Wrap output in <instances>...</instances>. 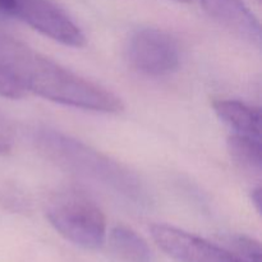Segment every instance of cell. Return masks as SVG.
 Masks as SVG:
<instances>
[{
    "label": "cell",
    "instance_id": "1",
    "mask_svg": "<svg viewBox=\"0 0 262 262\" xmlns=\"http://www.w3.org/2000/svg\"><path fill=\"white\" fill-rule=\"evenodd\" d=\"M0 71L25 92L58 104L97 113H119L124 107L112 91L64 68L2 30Z\"/></svg>",
    "mask_w": 262,
    "mask_h": 262
},
{
    "label": "cell",
    "instance_id": "2",
    "mask_svg": "<svg viewBox=\"0 0 262 262\" xmlns=\"http://www.w3.org/2000/svg\"><path fill=\"white\" fill-rule=\"evenodd\" d=\"M32 143L38 152L60 169L89 181L132 207L151 204L140 177L123 164L82 141L49 127L33 129Z\"/></svg>",
    "mask_w": 262,
    "mask_h": 262
},
{
    "label": "cell",
    "instance_id": "3",
    "mask_svg": "<svg viewBox=\"0 0 262 262\" xmlns=\"http://www.w3.org/2000/svg\"><path fill=\"white\" fill-rule=\"evenodd\" d=\"M45 214L54 229L78 247L100 248L106 238V217L99 205L77 187L53 192L45 202Z\"/></svg>",
    "mask_w": 262,
    "mask_h": 262
},
{
    "label": "cell",
    "instance_id": "4",
    "mask_svg": "<svg viewBox=\"0 0 262 262\" xmlns=\"http://www.w3.org/2000/svg\"><path fill=\"white\" fill-rule=\"evenodd\" d=\"M125 54L136 71L151 77L173 73L181 63L178 41L160 28L146 27L135 31L128 38Z\"/></svg>",
    "mask_w": 262,
    "mask_h": 262
},
{
    "label": "cell",
    "instance_id": "5",
    "mask_svg": "<svg viewBox=\"0 0 262 262\" xmlns=\"http://www.w3.org/2000/svg\"><path fill=\"white\" fill-rule=\"evenodd\" d=\"M14 19L69 48L86 45V36L79 26L53 0H17Z\"/></svg>",
    "mask_w": 262,
    "mask_h": 262
},
{
    "label": "cell",
    "instance_id": "6",
    "mask_svg": "<svg viewBox=\"0 0 262 262\" xmlns=\"http://www.w3.org/2000/svg\"><path fill=\"white\" fill-rule=\"evenodd\" d=\"M150 233L161 251L177 262H246L230 250L171 225L154 224Z\"/></svg>",
    "mask_w": 262,
    "mask_h": 262
},
{
    "label": "cell",
    "instance_id": "7",
    "mask_svg": "<svg viewBox=\"0 0 262 262\" xmlns=\"http://www.w3.org/2000/svg\"><path fill=\"white\" fill-rule=\"evenodd\" d=\"M205 12L233 35L257 48L261 46V26L243 0H199Z\"/></svg>",
    "mask_w": 262,
    "mask_h": 262
},
{
    "label": "cell",
    "instance_id": "8",
    "mask_svg": "<svg viewBox=\"0 0 262 262\" xmlns=\"http://www.w3.org/2000/svg\"><path fill=\"white\" fill-rule=\"evenodd\" d=\"M212 109L220 120L237 135L260 140V110L238 100L220 99L212 102Z\"/></svg>",
    "mask_w": 262,
    "mask_h": 262
},
{
    "label": "cell",
    "instance_id": "9",
    "mask_svg": "<svg viewBox=\"0 0 262 262\" xmlns=\"http://www.w3.org/2000/svg\"><path fill=\"white\" fill-rule=\"evenodd\" d=\"M109 247L120 262H154L150 246L138 233L125 225H117L109 234Z\"/></svg>",
    "mask_w": 262,
    "mask_h": 262
},
{
    "label": "cell",
    "instance_id": "10",
    "mask_svg": "<svg viewBox=\"0 0 262 262\" xmlns=\"http://www.w3.org/2000/svg\"><path fill=\"white\" fill-rule=\"evenodd\" d=\"M227 148L230 159L239 170L252 178H260L262 171L260 140L234 133L228 138Z\"/></svg>",
    "mask_w": 262,
    "mask_h": 262
},
{
    "label": "cell",
    "instance_id": "11",
    "mask_svg": "<svg viewBox=\"0 0 262 262\" xmlns=\"http://www.w3.org/2000/svg\"><path fill=\"white\" fill-rule=\"evenodd\" d=\"M230 251L246 262H261L260 243L247 235H230L228 238Z\"/></svg>",
    "mask_w": 262,
    "mask_h": 262
},
{
    "label": "cell",
    "instance_id": "12",
    "mask_svg": "<svg viewBox=\"0 0 262 262\" xmlns=\"http://www.w3.org/2000/svg\"><path fill=\"white\" fill-rule=\"evenodd\" d=\"M14 145V135L8 120L0 114V156L10 154Z\"/></svg>",
    "mask_w": 262,
    "mask_h": 262
},
{
    "label": "cell",
    "instance_id": "13",
    "mask_svg": "<svg viewBox=\"0 0 262 262\" xmlns=\"http://www.w3.org/2000/svg\"><path fill=\"white\" fill-rule=\"evenodd\" d=\"M26 92L15 84L9 77L0 71V96L8 97V99H20L25 96Z\"/></svg>",
    "mask_w": 262,
    "mask_h": 262
},
{
    "label": "cell",
    "instance_id": "14",
    "mask_svg": "<svg viewBox=\"0 0 262 262\" xmlns=\"http://www.w3.org/2000/svg\"><path fill=\"white\" fill-rule=\"evenodd\" d=\"M17 0H0V23L14 19Z\"/></svg>",
    "mask_w": 262,
    "mask_h": 262
},
{
    "label": "cell",
    "instance_id": "15",
    "mask_svg": "<svg viewBox=\"0 0 262 262\" xmlns=\"http://www.w3.org/2000/svg\"><path fill=\"white\" fill-rule=\"evenodd\" d=\"M251 199H252V202H253V205H255L256 210L260 212L261 211V188L260 187H256V188L252 189Z\"/></svg>",
    "mask_w": 262,
    "mask_h": 262
},
{
    "label": "cell",
    "instance_id": "16",
    "mask_svg": "<svg viewBox=\"0 0 262 262\" xmlns=\"http://www.w3.org/2000/svg\"><path fill=\"white\" fill-rule=\"evenodd\" d=\"M176 2H178V3H189L191 0H176Z\"/></svg>",
    "mask_w": 262,
    "mask_h": 262
}]
</instances>
